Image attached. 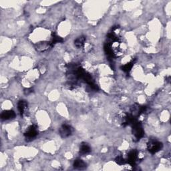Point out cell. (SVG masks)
Masks as SVG:
<instances>
[{
  "label": "cell",
  "mask_w": 171,
  "mask_h": 171,
  "mask_svg": "<svg viewBox=\"0 0 171 171\" xmlns=\"http://www.w3.org/2000/svg\"><path fill=\"white\" fill-rule=\"evenodd\" d=\"M162 148V144L161 142L155 141H150L147 144V149L149 152L152 154H155L161 150Z\"/></svg>",
  "instance_id": "7a4b0ae2"
},
{
  "label": "cell",
  "mask_w": 171,
  "mask_h": 171,
  "mask_svg": "<svg viewBox=\"0 0 171 171\" xmlns=\"http://www.w3.org/2000/svg\"><path fill=\"white\" fill-rule=\"evenodd\" d=\"M18 110L19 113H20L21 116H24L25 114V112H26L28 108L27 102L25 100H20L18 102Z\"/></svg>",
  "instance_id": "52a82bcc"
},
{
  "label": "cell",
  "mask_w": 171,
  "mask_h": 171,
  "mask_svg": "<svg viewBox=\"0 0 171 171\" xmlns=\"http://www.w3.org/2000/svg\"><path fill=\"white\" fill-rule=\"evenodd\" d=\"M91 151L90 146L86 143H82L80 148V154L82 155H86L89 154Z\"/></svg>",
  "instance_id": "ba28073f"
},
{
  "label": "cell",
  "mask_w": 171,
  "mask_h": 171,
  "mask_svg": "<svg viewBox=\"0 0 171 171\" xmlns=\"http://www.w3.org/2000/svg\"><path fill=\"white\" fill-rule=\"evenodd\" d=\"M32 89H27L25 91V93L26 94H29L30 93H32Z\"/></svg>",
  "instance_id": "5bb4252c"
},
{
  "label": "cell",
  "mask_w": 171,
  "mask_h": 171,
  "mask_svg": "<svg viewBox=\"0 0 171 171\" xmlns=\"http://www.w3.org/2000/svg\"><path fill=\"white\" fill-rule=\"evenodd\" d=\"M115 161L116 163L119 165H123L126 162V161L125 160V159L122 157V156H119L118 157H116L115 159Z\"/></svg>",
  "instance_id": "4fadbf2b"
},
{
  "label": "cell",
  "mask_w": 171,
  "mask_h": 171,
  "mask_svg": "<svg viewBox=\"0 0 171 171\" xmlns=\"http://www.w3.org/2000/svg\"><path fill=\"white\" fill-rule=\"evenodd\" d=\"M38 134V131L37 126H35V125H32V126H30L28 128V130H26V132H25L24 135L26 140H32V138L36 137Z\"/></svg>",
  "instance_id": "3957f363"
},
{
  "label": "cell",
  "mask_w": 171,
  "mask_h": 171,
  "mask_svg": "<svg viewBox=\"0 0 171 171\" xmlns=\"http://www.w3.org/2000/svg\"><path fill=\"white\" fill-rule=\"evenodd\" d=\"M132 128V133L136 139L140 140L144 136V130L142 129L141 124L136 120L131 124Z\"/></svg>",
  "instance_id": "6da1fadb"
},
{
  "label": "cell",
  "mask_w": 171,
  "mask_h": 171,
  "mask_svg": "<svg viewBox=\"0 0 171 171\" xmlns=\"http://www.w3.org/2000/svg\"><path fill=\"white\" fill-rule=\"evenodd\" d=\"M134 64H135V61H134V60L131 61V62H129V63H128L126 64H125L124 65H123V66L122 67V70H123L124 72H126V73L130 72V71L132 68V66H133Z\"/></svg>",
  "instance_id": "7c38bea8"
},
{
  "label": "cell",
  "mask_w": 171,
  "mask_h": 171,
  "mask_svg": "<svg viewBox=\"0 0 171 171\" xmlns=\"http://www.w3.org/2000/svg\"><path fill=\"white\" fill-rule=\"evenodd\" d=\"M63 42V39H62V38L58 36L56 34H52V41L50 42V44H51V47L54 46V45L57 43H59V42Z\"/></svg>",
  "instance_id": "8fae6325"
},
{
  "label": "cell",
  "mask_w": 171,
  "mask_h": 171,
  "mask_svg": "<svg viewBox=\"0 0 171 171\" xmlns=\"http://www.w3.org/2000/svg\"><path fill=\"white\" fill-rule=\"evenodd\" d=\"M85 42H86L85 37L81 36V37H79V38H78L76 39L75 42H74V44H75L76 48H82L84 47Z\"/></svg>",
  "instance_id": "30bf717a"
},
{
  "label": "cell",
  "mask_w": 171,
  "mask_h": 171,
  "mask_svg": "<svg viewBox=\"0 0 171 171\" xmlns=\"http://www.w3.org/2000/svg\"><path fill=\"white\" fill-rule=\"evenodd\" d=\"M74 167L76 169H84L86 167V164L81 159H76L74 162Z\"/></svg>",
  "instance_id": "9c48e42d"
},
{
  "label": "cell",
  "mask_w": 171,
  "mask_h": 171,
  "mask_svg": "<svg viewBox=\"0 0 171 171\" xmlns=\"http://www.w3.org/2000/svg\"><path fill=\"white\" fill-rule=\"evenodd\" d=\"M73 128L68 124H64L59 128V132L62 138H67L72 134Z\"/></svg>",
  "instance_id": "277c9868"
},
{
  "label": "cell",
  "mask_w": 171,
  "mask_h": 171,
  "mask_svg": "<svg viewBox=\"0 0 171 171\" xmlns=\"http://www.w3.org/2000/svg\"><path fill=\"white\" fill-rule=\"evenodd\" d=\"M138 158V152L136 150H131L128 155L127 162L130 166H135Z\"/></svg>",
  "instance_id": "5b68a950"
},
{
  "label": "cell",
  "mask_w": 171,
  "mask_h": 171,
  "mask_svg": "<svg viewBox=\"0 0 171 171\" xmlns=\"http://www.w3.org/2000/svg\"><path fill=\"white\" fill-rule=\"evenodd\" d=\"M16 116V114L12 110H5L1 113V118L2 120H7L12 119Z\"/></svg>",
  "instance_id": "8992f818"
}]
</instances>
